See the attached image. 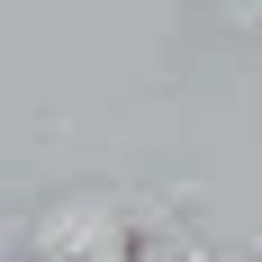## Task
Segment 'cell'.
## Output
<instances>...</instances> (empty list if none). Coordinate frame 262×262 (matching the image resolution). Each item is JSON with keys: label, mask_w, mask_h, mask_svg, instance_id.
Instances as JSON below:
<instances>
[{"label": "cell", "mask_w": 262, "mask_h": 262, "mask_svg": "<svg viewBox=\"0 0 262 262\" xmlns=\"http://www.w3.org/2000/svg\"><path fill=\"white\" fill-rule=\"evenodd\" d=\"M190 27H199V36H217V46L262 54V0H190Z\"/></svg>", "instance_id": "2"}, {"label": "cell", "mask_w": 262, "mask_h": 262, "mask_svg": "<svg viewBox=\"0 0 262 262\" xmlns=\"http://www.w3.org/2000/svg\"><path fill=\"white\" fill-rule=\"evenodd\" d=\"M181 208H199V181H63L27 208L9 262H163L190 235Z\"/></svg>", "instance_id": "1"}, {"label": "cell", "mask_w": 262, "mask_h": 262, "mask_svg": "<svg viewBox=\"0 0 262 262\" xmlns=\"http://www.w3.org/2000/svg\"><path fill=\"white\" fill-rule=\"evenodd\" d=\"M190 262H217V253H190ZM235 262H262V235H253V244H244V253H235Z\"/></svg>", "instance_id": "3"}]
</instances>
